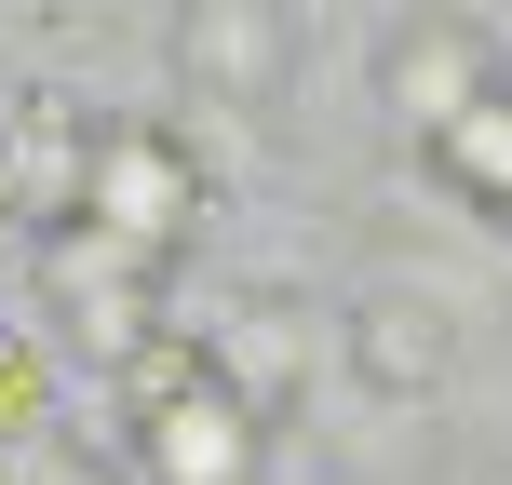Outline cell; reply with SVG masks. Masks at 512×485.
<instances>
[{
  "mask_svg": "<svg viewBox=\"0 0 512 485\" xmlns=\"http://www.w3.org/2000/svg\"><path fill=\"white\" fill-rule=\"evenodd\" d=\"M149 459H162V485H243V432L203 405V391H176L162 432H149Z\"/></svg>",
  "mask_w": 512,
  "mask_h": 485,
  "instance_id": "6da1fadb",
  "label": "cell"
}]
</instances>
